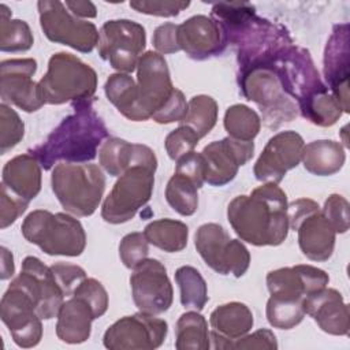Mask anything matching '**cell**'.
I'll list each match as a JSON object with an SVG mask.
<instances>
[{
    "label": "cell",
    "mask_w": 350,
    "mask_h": 350,
    "mask_svg": "<svg viewBox=\"0 0 350 350\" xmlns=\"http://www.w3.org/2000/svg\"><path fill=\"white\" fill-rule=\"evenodd\" d=\"M286 193L276 183H264L250 196L235 197L227 208L235 234L254 246H278L288 234Z\"/></svg>",
    "instance_id": "obj_1"
},
{
    "label": "cell",
    "mask_w": 350,
    "mask_h": 350,
    "mask_svg": "<svg viewBox=\"0 0 350 350\" xmlns=\"http://www.w3.org/2000/svg\"><path fill=\"white\" fill-rule=\"evenodd\" d=\"M108 138V129L97 115L92 100L74 103V113L68 115L46 137L31 149L44 170H51L57 161L85 163L97 156V149Z\"/></svg>",
    "instance_id": "obj_2"
},
{
    "label": "cell",
    "mask_w": 350,
    "mask_h": 350,
    "mask_svg": "<svg viewBox=\"0 0 350 350\" xmlns=\"http://www.w3.org/2000/svg\"><path fill=\"white\" fill-rule=\"evenodd\" d=\"M51 183L66 212L79 217L96 212L105 190V176L97 164L57 163Z\"/></svg>",
    "instance_id": "obj_3"
},
{
    "label": "cell",
    "mask_w": 350,
    "mask_h": 350,
    "mask_svg": "<svg viewBox=\"0 0 350 350\" xmlns=\"http://www.w3.org/2000/svg\"><path fill=\"white\" fill-rule=\"evenodd\" d=\"M22 235L49 256H81L86 247V234L78 219L67 213L37 209L22 223Z\"/></svg>",
    "instance_id": "obj_4"
},
{
    "label": "cell",
    "mask_w": 350,
    "mask_h": 350,
    "mask_svg": "<svg viewBox=\"0 0 350 350\" xmlns=\"http://www.w3.org/2000/svg\"><path fill=\"white\" fill-rule=\"evenodd\" d=\"M45 104L90 100L97 88V74L79 57L57 52L48 62L46 74L38 82Z\"/></svg>",
    "instance_id": "obj_5"
},
{
    "label": "cell",
    "mask_w": 350,
    "mask_h": 350,
    "mask_svg": "<svg viewBox=\"0 0 350 350\" xmlns=\"http://www.w3.org/2000/svg\"><path fill=\"white\" fill-rule=\"evenodd\" d=\"M239 85L243 96L258 105L267 127L276 129L298 116V105L284 92L271 66L261 64L241 71Z\"/></svg>",
    "instance_id": "obj_6"
},
{
    "label": "cell",
    "mask_w": 350,
    "mask_h": 350,
    "mask_svg": "<svg viewBox=\"0 0 350 350\" xmlns=\"http://www.w3.org/2000/svg\"><path fill=\"white\" fill-rule=\"evenodd\" d=\"M290 228L298 232V245L312 261H327L335 247V230L310 198H298L287 206Z\"/></svg>",
    "instance_id": "obj_7"
},
{
    "label": "cell",
    "mask_w": 350,
    "mask_h": 350,
    "mask_svg": "<svg viewBox=\"0 0 350 350\" xmlns=\"http://www.w3.org/2000/svg\"><path fill=\"white\" fill-rule=\"evenodd\" d=\"M156 168L134 165L119 176L101 206V217L111 224L131 220L152 197Z\"/></svg>",
    "instance_id": "obj_8"
},
{
    "label": "cell",
    "mask_w": 350,
    "mask_h": 350,
    "mask_svg": "<svg viewBox=\"0 0 350 350\" xmlns=\"http://www.w3.org/2000/svg\"><path fill=\"white\" fill-rule=\"evenodd\" d=\"M145 46L146 33L144 26L130 19L108 21L98 31V55L119 72H133L144 55Z\"/></svg>",
    "instance_id": "obj_9"
},
{
    "label": "cell",
    "mask_w": 350,
    "mask_h": 350,
    "mask_svg": "<svg viewBox=\"0 0 350 350\" xmlns=\"http://www.w3.org/2000/svg\"><path fill=\"white\" fill-rule=\"evenodd\" d=\"M194 245L205 264L220 275L241 278L250 265V253L239 239H231L217 223L198 227Z\"/></svg>",
    "instance_id": "obj_10"
},
{
    "label": "cell",
    "mask_w": 350,
    "mask_h": 350,
    "mask_svg": "<svg viewBox=\"0 0 350 350\" xmlns=\"http://www.w3.org/2000/svg\"><path fill=\"white\" fill-rule=\"evenodd\" d=\"M37 7L41 29L49 41L67 45L82 53L94 49L98 42L94 23L77 18L62 1L41 0Z\"/></svg>",
    "instance_id": "obj_11"
},
{
    "label": "cell",
    "mask_w": 350,
    "mask_h": 350,
    "mask_svg": "<svg viewBox=\"0 0 350 350\" xmlns=\"http://www.w3.org/2000/svg\"><path fill=\"white\" fill-rule=\"evenodd\" d=\"M0 316L14 342L23 349L34 347L42 338L41 317L33 297L15 280L1 297Z\"/></svg>",
    "instance_id": "obj_12"
},
{
    "label": "cell",
    "mask_w": 350,
    "mask_h": 350,
    "mask_svg": "<svg viewBox=\"0 0 350 350\" xmlns=\"http://www.w3.org/2000/svg\"><path fill=\"white\" fill-rule=\"evenodd\" d=\"M167 332L165 320L139 312L109 325L103 343L109 350H152L163 345Z\"/></svg>",
    "instance_id": "obj_13"
},
{
    "label": "cell",
    "mask_w": 350,
    "mask_h": 350,
    "mask_svg": "<svg viewBox=\"0 0 350 350\" xmlns=\"http://www.w3.org/2000/svg\"><path fill=\"white\" fill-rule=\"evenodd\" d=\"M139 122L152 119L171 98L175 88L163 55L148 51L137 64Z\"/></svg>",
    "instance_id": "obj_14"
},
{
    "label": "cell",
    "mask_w": 350,
    "mask_h": 350,
    "mask_svg": "<svg viewBox=\"0 0 350 350\" xmlns=\"http://www.w3.org/2000/svg\"><path fill=\"white\" fill-rule=\"evenodd\" d=\"M133 271L130 286L138 310L153 316L167 312L172 305L174 290L165 267L156 258H146Z\"/></svg>",
    "instance_id": "obj_15"
},
{
    "label": "cell",
    "mask_w": 350,
    "mask_h": 350,
    "mask_svg": "<svg viewBox=\"0 0 350 350\" xmlns=\"http://www.w3.org/2000/svg\"><path fill=\"white\" fill-rule=\"evenodd\" d=\"M37 71V62L27 59H8L0 64V96L3 103L16 105L25 112H36L44 104L38 82L31 78Z\"/></svg>",
    "instance_id": "obj_16"
},
{
    "label": "cell",
    "mask_w": 350,
    "mask_h": 350,
    "mask_svg": "<svg viewBox=\"0 0 350 350\" xmlns=\"http://www.w3.org/2000/svg\"><path fill=\"white\" fill-rule=\"evenodd\" d=\"M304 146V138L291 130L280 131L271 137L254 164L256 179L278 185L287 171L299 164Z\"/></svg>",
    "instance_id": "obj_17"
},
{
    "label": "cell",
    "mask_w": 350,
    "mask_h": 350,
    "mask_svg": "<svg viewBox=\"0 0 350 350\" xmlns=\"http://www.w3.org/2000/svg\"><path fill=\"white\" fill-rule=\"evenodd\" d=\"M14 280L33 297L37 313L42 320L57 316L66 295L51 267L34 256H27L22 262L21 273Z\"/></svg>",
    "instance_id": "obj_18"
},
{
    "label": "cell",
    "mask_w": 350,
    "mask_h": 350,
    "mask_svg": "<svg viewBox=\"0 0 350 350\" xmlns=\"http://www.w3.org/2000/svg\"><path fill=\"white\" fill-rule=\"evenodd\" d=\"M201 154L205 160V182L211 186H224L238 174L254 154L253 141H239L226 137L206 145Z\"/></svg>",
    "instance_id": "obj_19"
},
{
    "label": "cell",
    "mask_w": 350,
    "mask_h": 350,
    "mask_svg": "<svg viewBox=\"0 0 350 350\" xmlns=\"http://www.w3.org/2000/svg\"><path fill=\"white\" fill-rule=\"evenodd\" d=\"M324 77L331 93L349 112V23L335 25L324 49Z\"/></svg>",
    "instance_id": "obj_20"
},
{
    "label": "cell",
    "mask_w": 350,
    "mask_h": 350,
    "mask_svg": "<svg viewBox=\"0 0 350 350\" xmlns=\"http://www.w3.org/2000/svg\"><path fill=\"white\" fill-rule=\"evenodd\" d=\"M180 51L194 60H205L219 55L227 45L221 26L211 16L196 15L178 25Z\"/></svg>",
    "instance_id": "obj_21"
},
{
    "label": "cell",
    "mask_w": 350,
    "mask_h": 350,
    "mask_svg": "<svg viewBox=\"0 0 350 350\" xmlns=\"http://www.w3.org/2000/svg\"><path fill=\"white\" fill-rule=\"evenodd\" d=\"M328 282V273L313 265L284 267L267 275L269 294L291 299H304L306 295L327 287Z\"/></svg>",
    "instance_id": "obj_22"
},
{
    "label": "cell",
    "mask_w": 350,
    "mask_h": 350,
    "mask_svg": "<svg viewBox=\"0 0 350 350\" xmlns=\"http://www.w3.org/2000/svg\"><path fill=\"white\" fill-rule=\"evenodd\" d=\"M305 314L310 316L317 325L329 335H349V305L335 288H321L304 298Z\"/></svg>",
    "instance_id": "obj_23"
},
{
    "label": "cell",
    "mask_w": 350,
    "mask_h": 350,
    "mask_svg": "<svg viewBox=\"0 0 350 350\" xmlns=\"http://www.w3.org/2000/svg\"><path fill=\"white\" fill-rule=\"evenodd\" d=\"M100 165L111 175L120 176L134 165L157 168L154 152L142 144H131L122 138L108 137L98 152Z\"/></svg>",
    "instance_id": "obj_24"
},
{
    "label": "cell",
    "mask_w": 350,
    "mask_h": 350,
    "mask_svg": "<svg viewBox=\"0 0 350 350\" xmlns=\"http://www.w3.org/2000/svg\"><path fill=\"white\" fill-rule=\"evenodd\" d=\"M253 313L242 302H228L217 306L209 317L212 331L209 338L213 349H226L227 342L246 335L253 327Z\"/></svg>",
    "instance_id": "obj_25"
},
{
    "label": "cell",
    "mask_w": 350,
    "mask_h": 350,
    "mask_svg": "<svg viewBox=\"0 0 350 350\" xmlns=\"http://www.w3.org/2000/svg\"><path fill=\"white\" fill-rule=\"evenodd\" d=\"M56 335L62 342L77 345L89 339L92 321L96 319L93 308L81 297L71 295L57 313Z\"/></svg>",
    "instance_id": "obj_26"
},
{
    "label": "cell",
    "mask_w": 350,
    "mask_h": 350,
    "mask_svg": "<svg viewBox=\"0 0 350 350\" xmlns=\"http://www.w3.org/2000/svg\"><path fill=\"white\" fill-rule=\"evenodd\" d=\"M1 183L30 202L41 190V165L31 153L15 156L5 163Z\"/></svg>",
    "instance_id": "obj_27"
},
{
    "label": "cell",
    "mask_w": 350,
    "mask_h": 350,
    "mask_svg": "<svg viewBox=\"0 0 350 350\" xmlns=\"http://www.w3.org/2000/svg\"><path fill=\"white\" fill-rule=\"evenodd\" d=\"M346 153L340 142L319 139L304 146L301 161L308 172L317 176L336 174L345 164Z\"/></svg>",
    "instance_id": "obj_28"
},
{
    "label": "cell",
    "mask_w": 350,
    "mask_h": 350,
    "mask_svg": "<svg viewBox=\"0 0 350 350\" xmlns=\"http://www.w3.org/2000/svg\"><path fill=\"white\" fill-rule=\"evenodd\" d=\"M105 96L129 120L139 122L138 89L135 81L124 72L109 75L104 85Z\"/></svg>",
    "instance_id": "obj_29"
},
{
    "label": "cell",
    "mask_w": 350,
    "mask_h": 350,
    "mask_svg": "<svg viewBox=\"0 0 350 350\" xmlns=\"http://www.w3.org/2000/svg\"><path fill=\"white\" fill-rule=\"evenodd\" d=\"M144 235L150 245L167 253H176L186 247L189 228L179 220L159 219L145 227Z\"/></svg>",
    "instance_id": "obj_30"
},
{
    "label": "cell",
    "mask_w": 350,
    "mask_h": 350,
    "mask_svg": "<svg viewBox=\"0 0 350 350\" xmlns=\"http://www.w3.org/2000/svg\"><path fill=\"white\" fill-rule=\"evenodd\" d=\"M175 347L178 350H208L211 347L208 323L201 313L186 312L178 319Z\"/></svg>",
    "instance_id": "obj_31"
},
{
    "label": "cell",
    "mask_w": 350,
    "mask_h": 350,
    "mask_svg": "<svg viewBox=\"0 0 350 350\" xmlns=\"http://www.w3.org/2000/svg\"><path fill=\"white\" fill-rule=\"evenodd\" d=\"M30 26L21 19H11V11L0 4V49L3 52H23L33 46Z\"/></svg>",
    "instance_id": "obj_32"
},
{
    "label": "cell",
    "mask_w": 350,
    "mask_h": 350,
    "mask_svg": "<svg viewBox=\"0 0 350 350\" xmlns=\"http://www.w3.org/2000/svg\"><path fill=\"white\" fill-rule=\"evenodd\" d=\"M175 282L179 286L180 304L187 309L202 310L209 297L206 282L201 273L194 267L183 265L175 271Z\"/></svg>",
    "instance_id": "obj_33"
},
{
    "label": "cell",
    "mask_w": 350,
    "mask_h": 350,
    "mask_svg": "<svg viewBox=\"0 0 350 350\" xmlns=\"http://www.w3.org/2000/svg\"><path fill=\"white\" fill-rule=\"evenodd\" d=\"M217 103L206 94H198L187 103V112L179 122L180 126L191 127L200 138L209 134L217 120Z\"/></svg>",
    "instance_id": "obj_34"
},
{
    "label": "cell",
    "mask_w": 350,
    "mask_h": 350,
    "mask_svg": "<svg viewBox=\"0 0 350 350\" xmlns=\"http://www.w3.org/2000/svg\"><path fill=\"white\" fill-rule=\"evenodd\" d=\"M198 187L187 176L174 172L165 187L168 205L182 216H191L198 208Z\"/></svg>",
    "instance_id": "obj_35"
},
{
    "label": "cell",
    "mask_w": 350,
    "mask_h": 350,
    "mask_svg": "<svg viewBox=\"0 0 350 350\" xmlns=\"http://www.w3.org/2000/svg\"><path fill=\"white\" fill-rule=\"evenodd\" d=\"M260 127V116L247 105H231L224 113V129L231 138L239 141H253V138L258 134Z\"/></svg>",
    "instance_id": "obj_36"
},
{
    "label": "cell",
    "mask_w": 350,
    "mask_h": 350,
    "mask_svg": "<svg viewBox=\"0 0 350 350\" xmlns=\"http://www.w3.org/2000/svg\"><path fill=\"white\" fill-rule=\"evenodd\" d=\"M267 320L279 329H291L298 325L304 317V299H291L271 295L267 302Z\"/></svg>",
    "instance_id": "obj_37"
},
{
    "label": "cell",
    "mask_w": 350,
    "mask_h": 350,
    "mask_svg": "<svg viewBox=\"0 0 350 350\" xmlns=\"http://www.w3.org/2000/svg\"><path fill=\"white\" fill-rule=\"evenodd\" d=\"M299 111L304 118L321 127L335 124L343 113L340 104L328 90L316 94Z\"/></svg>",
    "instance_id": "obj_38"
},
{
    "label": "cell",
    "mask_w": 350,
    "mask_h": 350,
    "mask_svg": "<svg viewBox=\"0 0 350 350\" xmlns=\"http://www.w3.org/2000/svg\"><path fill=\"white\" fill-rule=\"evenodd\" d=\"M25 135V124L19 115L5 103L0 104V153L5 154Z\"/></svg>",
    "instance_id": "obj_39"
},
{
    "label": "cell",
    "mask_w": 350,
    "mask_h": 350,
    "mask_svg": "<svg viewBox=\"0 0 350 350\" xmlns=\"http://www.w3.org/2000/svg\"><path fill=\"white\" fill-rule=\"evenodd\" d=\"M149 242L144 232H130L119 243V257L126 268L134 269L148 258Z\"/></svg>",
    "instance_id": "obj_40"
},
{
    "label": "cell",
    "mask_w": 350,
    "mask_h": 350,
    "mask_svg": "<svg viewBox=\"0 0 350 350\" xmlns=\"http://www.w3.org/2000/svg\"><path fill=\"white\" fill-rule=\"evenodd\" d=\"M198 141H200V137L191 127L179 126L165 137L164 145L170 159L178 161L185 154L193 152Z\"/></svg>",
    "instance_id": "obj_41"
},
{
    "label": "cell",
    "mask_w": 350,
    "mask_h": 350,
    "mask_svg": "<svg viewBox=\"0 0 350 350\" xmlns=\"http://www.w3.org/2000/svg\"><path fill=\"white\" fill-rule=\"evenodd\" d=\"M71 295L83 298L94 310L96 319L101 317L108 309V294L104 286L93 278H85L72 291ZM70 295V297H71Z\"/></svg>",
    "instance_id": "obj_42"
},
{
    "label": "cell",
    "mask_w": 350,
    "mask_h": 350,
    "mask_svg": "<svg viewBox=\"0 0 350 350\" xmlns=\"http://www.w3.org/2000/svg\"><path fill=\"white\" fill-rule=\"evenodd\" d=\"M324 217L329 221L335 232L343 234L349 230L350 216H349V202L340 194H331L321 209Z\"/></svg>",
    "instance_id": "obj_43"
},
{
    "label": "cell",
    "mask_w": 350,
    "mask_h": 350,
    "mask_svg": "<svg viewBox=\"0 0 350 350\" xmlns=\"http://www.w3.org/2000/svg\"><path fill=\"white\" fill-rule=\"evenodd\" d=\"M29 202L15 193H12L5 185L1 183V197H0V227L7 228L15 220L25 213Z\"/></svg>",
    "instance_id": "obj_44"
},
{
    "label": "cell",
    "mask_w": 350,
    "mask_h": 350,
    "mask_svg": "<svg viewBox=\"0 0 350 350\" xmlns=\"http://www.w3.org/2000/svg\"><path fill=\"white\" fill-rule=\"evenodd\" d=\"M190 1H172V0H134L130 1V7L135 11L154 16H176L180 11L186 10Z\"/></svg>",
    "instance_id": "obj_45"
},
{
    "label": "cell",
    "mask_w": 350,
    "mask_h": 350,
    "mask_svg": "<svg viewBox=\"0 0 350 350\" xmlns=\"http://www.w3.org/2000/svg\"><path fill=\"white\" fill-rule=\"evenodd\" d=\"M226 349H235V350H250V349H262V350H276L278 342L276 336L271 329L261 328L254 331L250 335H243L238 339L227 342Z\"/></svg>",
    "instance_id": "obj_46"
},
{
    "label": "cell",
    "mask_w": 350,
    "mask_h": 350,
    "mask_svg": "<svg viewBox=\"0 0 350 350\" xmlns=\"http://www.w3.org/2000/svg\"><path fill=\"white\" fill-rule=\"evenodd\" d=\"M51 269L59 283L60 288L63 290L64 295H71L75 287L86 278V272L83 268L75 264L68 262H56L51 265Z\"/></svg>",
    "instance_id": "obj_47"
},
{
    "label": "cell",
    "mask_w": 350,
    "mask_h": 350,
    "mask_svg": "<svg viewBox=\"0 0 350 350\" xmlns=\"http://www.w3.org/2000/svg\"><path fill=\"white\" fill-rule=\"evenodd\" d=\"M175 172L187 176L200 189L205 183V160L201 153L190 152L176 161Z\"/></svg>",
    "instance_id": "obj_48"
},
{
    "label": "cell",
    "mask_w": 350,
    "mask_h": 350,
    "mask_svg": "<svg viewBox=\"0 0 350 350\" xmlns=\"http://www.w3.org/2000/svg\"><path fill=\"white\" fill-rule=\"evenodd\" d=\"M187 112V103L183 93L175 88L171 98L167 104L152 118L160 124H167L172 122H180Z\"/></svg>",
    "instance_id": "obj_49"
},
{
    "label": "cell",
    "mask_w": 350,
    "mask_h": 350,
    "mask_svg": "<svg viewBox=\"0 0 350 350\" xmlns=\"http://www.w3.org/2000/svg\"><path fill=\"white\" fill-rule=\"evenodd\" d=\"M153 46L157 53H175L179 52V44H178V25L175 23H164L160 25L152 38Z\"/></svg>",
    "instance_id": "obj_50"
},
{
    "label": "cell",
    "mask_w": 350,
    "mask_h": 350,
    "mask_svg": "<svg viewBox=\"0 0 350 350\" xmlns=\"http://www.w3.org/2000/svg\"><path fill=\"white\" fill-rule=\"evenodd\" d=\"M67 10L77 18H96L97 8L92 1H66Z\"/></svg>",
    "instance_id": "obj_51"
},
{
    "label": "cell",
    "mask_w": 350,
    "mask_h": 350,
    "mask_svg": "<svg viewBox=\"0 0 350 350\" xmlns=\"http://www.w3.org/2000/svg\"><path fill=\"white\" fill-rule=\"evenodd\" d=\"M14 271H15V267H14V257H12V253L1 246V280H5V279H10L12 275H14Z\"/></svg>",
    "instance_id": "obj_52"
}]
</instances>
